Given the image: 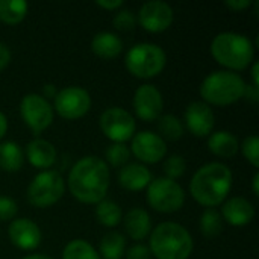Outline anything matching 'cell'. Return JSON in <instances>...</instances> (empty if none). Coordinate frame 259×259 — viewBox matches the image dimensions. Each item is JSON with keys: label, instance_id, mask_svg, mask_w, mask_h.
Returning a JSON list of instances; mask_svg holds the SVG:
<instances>
[{"label": "cell", "instance_id": "cell-1", "mask_svg": "<svg viewBox=\"0 0 259 259\" xmlns=\"http://www.w3.org/2000/svg\"><path fill=\"white\" fill-rule=\"evenodd\" d=\"M109 185V167L105 159L96 155H88L76 161L67 178L70 194L85 205H97L102 202L108 194Z\"/></svg>", "mask_w": 259, "mask_h": 259}, {"label": "cell", "instance_id": "cell-2", "mask_svg": "<svg viewBox=\"0 0 259 259\" xmlns=\"http://www.w3.org/2000/svg\"><path fill=\"white\" fill-rule=\"evenodd\" d=\"M234 184L231 168L223 162H208L202 165L190 181L191 197L205 208H215L222 205Z\"/></svg>", "mask_w": 259, "mask_h": 259}, {"label": "cell", "instance_id": "cell-3", "mask_svg": "<svg viewBox=\"0 0 259 259\" xmlns=\"http://www.w3.org/2000/svg\"><path fill=\"white\" fill-rule=\"evenodd\" d=\"M211 55L228 71H243L255 62V46L243 33L220 32L211 42Z\"/></svg>", "mask_w": 259, "mask_h": 259}, {"label": "cell", "instance_id": "cell-4", "mask_svg": "<svg viewBox=\"0 0 259 259\" xmlns=\"http://www.w3.org/2000/svg\"><path fill=\"white\" fill-rule=\"evenodd\" d=\"M149 237V250L156 259H188L194 249L190 231L175 222L158 225Z\"/></svg>", "mask_w": 259, "mask_h": 259}, {"label": "cell", "instance_id": "cell-5", "mask_svg": "<svg viewBox=\"0 0 259 259\" xmlns=\"http://www.w3.org/2000/svg\"><path fill=\"white\" fill-rule=\"evenodd\" d=\"M244 79L234 71L217 70L209 73L200 83L202 102L212 106H229L240 102L246 91Z\"/></svg>", "mask_w": 259, "mask_h": 259}, {"label": "cell", "instance_id": "cell-6", "mask_svg": "<svg viewBox=\"0 0 259 259\" xmlns=\"http://www.w3.org/2000/svg\"><path fill=\"white\" fill-rule=\"evenodd\" d=\"M167 64L165 50L153 42H140L132 46L124 56L127 71L138 79H152L161 74Z\"/></svg>", "mask_w": 259, "mask_h": 259}, {"label": "cell", "instance_id": "cell-7", "mask_svg": "<svg viewBox=\"0 0 259 259\" xmlns=\"http://www.w3.org/2000/svg\"><path fill=\"white\" fill-rule=\"evenodd\" d=\"M65 193V181L56 170H44L33 176L26 190L27 202L33 208H50L58 203Z\"/></svg>", "mask_w": 259, "mask_h": 259}, {"label": "cell", "instance_id": "cell-8", "mask_svg": "<svg viewBox=\"0 0 259 259\" xmlns=\"http://www.w3.org/2000/svg\"><path fill=\"white\" fill-rule=\"evenodd\" d=\"M146 200L147 205L156 212L173 214L182 209L185 203V191L173 179H168L165 176L156 178L152 179V182L146 188Z\"/></svg>", "mask_w": 259, "mask_h": 259}, {"label": "cell", "instance_id": "cell-9", "mask_svg": "<svg viewBox=\"0 0 259 259\" xmlns=\"http://www.w3.org/2000/svg\"><path fill=\"white\" fill-rule=\"evenodd\" d=\"M20 115L30 132L33 135H39L52 126L55 111L50 102L41 94L29 93L23 96L20 102Z\"/></svg>", "mask_w": 259, "mask_h": 259}, {"label": "cell", "instance_id": "cell-10", "mask_svg": "<svg viewBox=\"0 0 259 259\" xmlns=\"http://www.w3.org/2000/svg\"><path fill=\"white\" fill-rule=\"evenodd\" d=\"M102 134L112 143H124L132 140L137 134L135 117L121 106H111L105 109L99 118Z\"/></svg>", "mask_w": 259, "mask_h": 259}, {"label": "cell", "instance_id": "cell-11", "mask_svg": "<svg viewBox=\"0 0 259 259\" xmlns=\"http://www.w3.org/2000/svg\"><path fill=\"white\" fill-rule=\"evenodd\" d=\"M91 96L82 87H65L53 97V111L64 120H79L91 109Z\"/></svg>", "mask_w": 259, "mask_h": 259}, {"label": "cell", "instance_id": "cell-12", "mask_svg": "<svg viewBox=\"0 0 259 259\" xmlns=\"http://www.w3.org/2000/svg\"><path fill=\"white\" fill-rule=\"evenodd\" d=\"M131 155H134L140 164H158L167 155V143L155 132L141 131L131 140Z\"/></svg>", "mask_w": 259, "mask_h": 259}, {"label": "cell", "instance_id": "cell-13", "mask_svg": "<svg viewBox=\"0 0 259 259\" xmlns=\"http://www.w3.org/2000/svg\"><path fill=\"white\" fill-rule=\"evenodd\" d=\"M175 20V11L173 8L162 0H150L141 5L137 21L140 26L150 32V33H159L167 30Z\"/></svg>", "mask_w": 259, "mask_h": 259}, {"label": "cell", "instance_id": "cell-14", "mask_svg": "<svg viewBox=\"0 0 259 259\" xmlns=\"http://www.w3.org/2000/svg\"><path fill=\"white\" fill-rule=\"evenodd\" d=\"M132 106L135 115L146 123L156 121L162 115L164 109V97L162 93L150 83L140 85L132 99Z\"/></svg>", "mask_w": 259, "mask_h": 259}, {"label": "cell", "instance_id": "cell-15", "mask_svg": "<svg viewBox=\"0 0 259 259\" xmlns=\"http://www.w3.org/2000/svg\"><path fill=\"white\" fill-rule=\"evenodd\" d=\"M182 123L191 135L197 138H206L214 131L215 115L209 105L202 100H196L185 108Z\"/></svg>", "mask_w": 259, "mask_h": 259}, {"label": "cell", "instance_id": "cell-16", "mask_svg": "<svg viewBox=\"0 0 259 259\" xmlns=\"http://www.w3.org/2000/svg\"><path fill=\"white\" fill-rule=\"evenodd\" d=\"M8 237L12 246H15L20 250H35L39 247L42 241L41 228L26 217L14 219L9 223Z\"/></svg>", "mask_w": 259, "mask_h": 259}, {"label": "cell", "instance_id": "cell-17", "mask_svg": "<svg viewBox=\"0 0 259 259\" xmlns=\"http://www.w3.org/2000/svg\"><path fill=\"white\" fill-rule=\"evenodd\" d=\"M222 219L228 225L234 228H243L252 223L255 219V206L252 205L250 200L241 196H235L231 199H226L222 203Z\"/></svg>", "mask_w": 259, "mask_h": 259}, {"label": "cell", "instance_id": "cell-18", "mask_svg": "<svg viewBox=\"0 0 259 259\" xmlns=\"http://www.w3.org/2000/svg\"><path fill=\"white\" fill-rule=\"evenodd\" d=\"M56 149L55 146L44 138H33L26 144L24 159L38 170H50V167L56 162Z\"/></svg>", "mask_w": 259, "mask_h": 259}, {"label": "cell", "instance_id": "cell-19", "mask_svg": "<svg viewBox=\"0 0 259 259\" xmlns=\"http://www.w3.org/2000/svg\"><path fill=\"white\" fill-rule=\"evenodd\" d=\"M152 179L150 170L140 162L126 164L118 171V184L127 191H143L149 187Z\"/></svg>", "mask_w": 259, "mask_h": 259}, {"label": "cell", "instance_id": "cell-20", "mask_svg": "<svg viewBox=\"0 0 259 259\" xmlns=\"http://www.w3.org/2000/svg\"><path fill=\"white\" fill-rule=\"evenodd\" d=\"M127 237L137 243L146 240L152 232V219L144 208H132L123 217Z\"/></svg>", "mask_w": 259, "mask_h": 259}, {"label": "cell", "instance_id": "cell-21", "mask_svg": "<svg viewBox=\"0 0 259 259\" xmlns=\"http://www.w3.org/2000/svg\"><path fill=\"white\" fill-rule=\"evenodd\" d=\"M208 149L219 158L231 159L240 152V141L229 131H217L208 137Z\"/></svg>", "mask_w": 259, "mask_h": 259}, {"label": "cell", "instance_id": "cell-22", "mask_svg": "<svg viewBox=\"0 0 259 259\" xmlns=\"http://www.w3.org/2000/svg\"><path fill=\"white\" fill-rule=\"evenodd\" d=\"M91 50L102 59H114L123 52V41L114 32H97L91 39Z\"/></svg>", "mask_w": 259, "mask_h": 259}, {"label": "cell", "instance_id": "cell-23", "mask_svg": "<svg viewBox=\"0 0 259 259\" xmlns=\"http://www.w3.org/2000/svg\"><path fill=\"white\" fill-rule=\"evenodd\" d=\"M24 165V152L15 141L0 143V170L6 173H18Z\"/></svg>", "mask_w": 259, "mask_h": 259}, {"label": "cell", "instance_id": "cell-24", "mask_svg": "<svg viewBox=\"0 0 259 259\" xmlns=\"http://www.w3.org/2000/svg\"><path fill=\"white\" fill-rule=\"evenodd\" d=\"M97 252L102 259H123L126 252L124 235L117 231H109L102 237Z\"/></svg>", "mask_w": 259, "mask_h": 259}, {"label": "cell", "instance_id": "cell-25", "mask_svg": "<svg viewBox=\"0 0 259 259\" xmlns=\"http://www.w3.org/2000/svg\"><path fill=\"white\" fill-rule=\"evenodd\" d=\"M29 11L24 0H0V21L6 26L20 24Z\"/></svg>", "mask_w": 259, "mask_h": 259}, {"label": "cell", "instance_id": "cell-26", "mask_svg": "<svg viewBox=\"0 0 259 259\" xmlns=\"http://www.w3.org/2000/svg\"><path fill=\"white\" fill-rule=\"evenodd\" d=\"M96 219L105 228H115L123 220V211L117 202L103 199L96 205Z\"/></svg>", "mask_w": 259, "mask_h": 259}, {"label": "cell", "instance_id": "cell-27", "mask_svg": "<svg viewBox=\"0 0 259 259\" xmlns=\"http://www.w3.org/2000/svg\"><path fill=\"white\" fill-rule=\"evenodd\" d=\"M156 121H158V135L164 141H178L184 137L185 127L179 117L173 114H164Z\"/></svg>", "mask_w": 259, "mask_h": 259}, {"label": "cell", "instance_id": "cell-28", "mask_svg": "<svg viewBox=\"0 0 259 259\" xmlns=\"http://www.w3.org/2000/svg\"><path fill=\"white\" fill-rule=\"evenodd\" d=\"M62 259H102L99 252L82 238H76L67 243L62 250Z\"/></svg>", "mask_w": 259, "mask_h": 259}, {"label": "cell", "instance_id": "cell-29", "mask_svg": "<svg viewBox=\"0 0 259 259\" xmlns=\"http://www.w3.org/2000/svg\"><path fill=\"white\" fill-rule=\"evenodd\" d=\"M199 226H200V232L203 234V237L215 238L222 234L223 219L215 208H206L203 211V214L200 215Z\"/></svg>", "mask_w": 259, "mask_h": 259}, {"label": "cell", "instance_id": "cell-30", "mask_svg": "<svg viewBox=\"0 0 259 259\" xmlns=\"http://www.w3.org/2000/svg\"><path fill=\"white\" fill-rule=\"evenodd\" d=\"M105 158L108 167L111 165L114 168H121L131 159V149L124 143H111L105 152Z\"/></svg>", "mask_w": 259, "mask_h": 259}, {"label": "cell", "instance_id": "cell-31", "mask_svg": "<svg viewBox=\"0 0 259 259\" xmlns=\"http://www.w3.org/2000/svg\"><path fill=\"white\" fill-rule=\"evenodd\" d=\"M185 170H187V162L184 159L182 155H171L165 159L164 162V173H165V178L168 179H179L185 175Z\"/></svg>", "mask_w": 259, "mask_h": 259}, {"label": "cell", "instance_id": "cell-32", "mask_svg": "<svg viewBox=\"0 0 259 259\" xmlns=\"http://www.w3.org/2000/svg\"><path fill=\"white\" fill-rule=\"evenodd\" d=\"M240 150L246 161L253 165L255 168L259 167V138L256 135H250L240 143Z\"/></svg>", "mask_w": 259, "mask_h": 259}, {"label": "cell", "instance_id": "cell-33", "mask_svg": "<svg viewBox=\"0 0 259 259\" xmlns=\"http://www.w3.org/2000/svg\"><path fill=\"white\" fill-rule=\"evenodd\" d=\"M112 24L117 30L121 32H129L132 29H135L137 26V15L134 14V11L131 9H120L117 11V14L112 18Z\"/></svg>", "mask_w": 259, "mask_h": 259}, {"label": "cell", "instance_id": "cell-34", "mask_svg": "<svg viewBox=\"0 0 259 259\" xmlns=\"http://www.w3.org/2000/svg\"><path fill=\"white\" fill-rule=\"evenodd\" d=\"M18 212V205L8 196H0V222H12Z\"/></svg>", "mask_w": 259, "mask_h": 259}, {"label": "cell", "instance_id": "cell-35", "mask_svg": "<svg viewBox=\"0 0 259 259\" xmlns=\"http://www.w3.org/2000/svg\"><path fill=\"white\" fill-rule=\"evenodd\" d=\"M126 259H150L152 258V253L149 250V246L146 244H141V243H137L134 244L132 247H129L126 252Z\"/></svg>", "mask_w": 259, "mask_h": 259}, {"label": "cell", "instance_id": "cell-36", "mask_svg": "<svg viewBox=\"0 0 259 259\" xmlns=\"http://www.w3.org/2000/svg\"><path fill=\"white\" fill-rule=\"evenodd\" d=\"M252 5H253L252 0H226L225 2V6L234 12H241L244 9H249Z\"/></svg>", "mask_w": 259, "mask_h": 259}, {"label": "cell", "instance_id": "cell-37", "mask_svg": "<svg viewBox=\"0 0 259 259\" xmlns=\"http://www.w3.org/2000/svg\"><path fill=\"white\" fill-rule=\"evenodd\" d=\"M96 5L105 11H117L120 8H123V0H97Z\"/></svg>", "mask_w": 259, "mask_h": 259}, {"label": "cell", "instance_id": "cell-38", "mask_svg": "<svg viewBox=\"0 0 259 259\" xmlns=\"http://www.w3.org/2000/svg\"><path fill=\"white\" fill-rule=\"evenodd\" d=\"M11 58H12V53L9 50V47L3 42H0V71L5 70L9 62H11Z\"/></svg>", "mask_w": 259, "mask_h": 259}, {"label": "cell", "instance_id": "cell-39", "mask_svg": "<svg viewBox=\"0 0 259 259\" xmlns=\"http://www.w3.org/2000/svg\"><path fill=\"white\" fill-rule=\"evenodd\" d=\"M243 99H247V100H250V102H253V103H256L259 100V90L258 88H255V87H252V85H247L246 87V91H244V97Z\"/></svg>", "mask_w": 259, "mask_h": 259}, {"label": "cell", "instance_id": "cell-40", "mask_svg": "<svg viewBox=\"0 0 259 259\" xmlns=\"http://www.w3.org/2000/svg\"><path fill=\"white\" fill-rule=\"evenodd\" d=\"M258 70H259V64L255 61L253 64H252V67H250V76H252V87H255V88H258L259 90V77H258Z\"/></svg>", "mask_w": 259, "mask_h": 259}, {"label": "cell", "instance_id": "cell-41", "mask_svg": "<svg viewBox=\"0 0 259 259\" xmlns=\"http://www.w3.org/2000/svg\"><path fill=\"white\" fill-rule=\"evenodd\" d=\"M6 132H8V117L0 111V143L5 138Z\"/></svg>", "mask_w": 259, "mask_h": 259}, {"label": "cell", "instance_id": "cell-42", "mask_svg": "<svg viewBox=\"0 0 259 259\" xmlns=\"http://www.w3.org/2000/svg\"><path fill=\"white\" fill-rule=\"evenodd\" d=\"M56 90H55V87L53 85H50V83H47V85H44V91H42V97L44 99H47V97H55L56 96Z\"/></svg>", "mask_w": 259, "mask_h": 259}, {"label": "cell", "instance_id": "cell-43", "mask_svg": "<svg viewBox=\"0 0 259 259\" xmlns=\"http://www.w3.org/2000/svg\"><path fill=\"white\" fill-rule=\"evenodd\" d=\"M252 191L255 196H259V173L253 175V179H252Z\"/></svg>", "mask_w": 259, "mask_h": 259}, {"label": "cell", "instance_id": "cell-44", "mask_svg": "<svg viewBox=\"0 0 259 259\" xmlns=\"http://www.w3.org/2000/svg\"><path fill=\"white\" fill-rule=\"evenodd\" d=\"M21 259H52L50 256H47V255H39V253H35V255H27V256H24V258Z\"/></svg>", "mask_w": 259, "mask_h": 259}]
</instances>
